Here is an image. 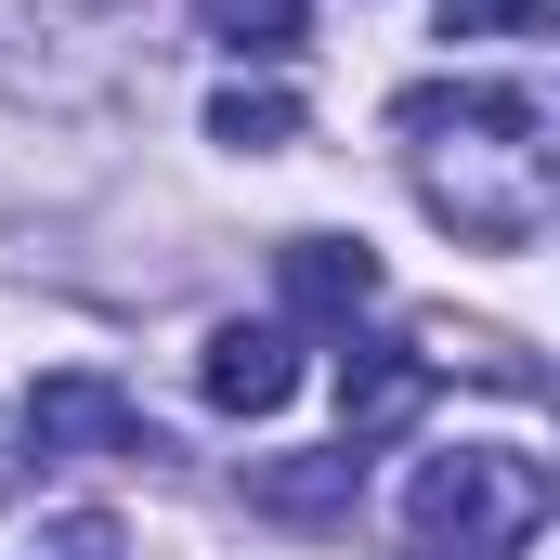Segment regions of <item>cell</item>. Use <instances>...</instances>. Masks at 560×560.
I'll return each mask as SVG.
<instances>
[{"label":"cell","instance_id":"4","mask_svg":"<svg viewBox=\"0 0 560 560\" xmlns=\"http://www.w3.org/2000/svg\"><path fill=\"white\" fill-rule=\"evenodd\" d=\"M430 352H392V339H352V365H339V443L365 456V443H405L418 430V405H430Z\"/></svg>","mask_w":560,"mask_h":560},{"label":"cell","instance_id":"8","mask_svg":"<svg viewBox=\"0 0 560 560\" xmlns=\"http://www.w3.org/2000/svg\"><path fill=\"white\" fill-rule=\"evenodd\" d=\"M196 26H209L222 52H261V66H275V52L313 39V0H196Z\"/></svg>","mask_w":560,"mask_h":560},{"label":"cell","instance_id":"1","mask_svg":"<svg viewBox=\"0 0 560 560\" xmlns=\"http://www.w3.org/2000/svg\"><path fill=\"white\" fill-rule=\"evenodd\" d=\"M392 131L418 143V196L430 222H456L469 248H535L560 209L548 170V105L522 79H430L392 105Z\"/></svg>","mask_w":560,"mask_h":560},{"label":"cell","instance_id":"5","mask_svg":"<svg viewBox=\"0 0 560 560\" xmlns=\"http://www.w3.org/2000/svg\"><path fill=\"white\" fill-rule=\"evenodd\" d=\"M196 392H209L222 418H275L287 392H300V339H287V326H209Z\"/></svg>","mask_w":560,"mask_h":560},{"label":"cell","instance_id":"6","mask_svg":"<svg viewBox=\"0 0 560 560\" xmlns=\"http://www.w3.org/2000/svg\"><path fill=\"white\" fill-rule=\"evenodd\" d=\"M275 287H287V313L352 326V313L378 300V248H352V235H287V248H275Z\"/></svg>","mask_w":560,"mask_h":560},{"label":"cell","instance_id":"3","mask_svg":"<svg viewBox=\"0 0 560 560\" xmlns=\"http://www.w3.org/2000/svg\"><path fill=\"white\" fill-rule=\"evenodd\" d=\"M26 443L39 456H156V430H143V405L118 392V378H92V365H66V378H39L26 392Z\"/></svg>","mask_w":560,"mask_h":560},{"label":"cell","instance_id":"11","mask_svg":"<svg viewBox=\"0 0 560 560\" xmlns=\"http://www.w3.org/2000/svg\"><path fill=\"white\" fill-rule=\"evenodd\" d=\"M26 560H118V522H105V509H79V522H52Z\"/></svg>","mask_w":560,"mask_h":560},{"label":"cell","instance_id":"2","mask_svg":"<svg viewBox=\"0 0 560 560\" xmlns=\"http://www.w3.org/2000/svg\"><path fill=\"white\" fill-rule=\"evenodd\" d=\"M405 522H418V548H405V560H509V548H535V522H548V456H522V443L418 456Z\"/></svg>","mask_w":560,"mask_h":560},{"label":"cell","instance_id":"9","mask_svg":"<svg viewBox=\"0 0 560 560\" xmlns=\"http://www.w3.org/2000/svg\"><path fill=\"white\" fill-rule=\"evenodd\" d=\"M209 143H235V156L300 143V92H222V105H209Z\"/></svg>","mask_w":560,"mask_h":560},{"label":"cell","instance_id":"10","mask_svg":"<svg viewBox=\"0 0 560 560\" xmlns=\"http://www.w3.org/2000/svg\"><path fill=\"white\" fill-rule=\"evenodd\" d=\"M548 0H443V39H535Z\"/></svg>","mask_w":560,"mask_h":560},{"label":"cell","instance_id":"7","mask_svg":"<svg viewBox=\"0 0 560 560\" xmlns=\"http://www.w3.org/2000/svg\"><path fill=\"white\" fill-rule=\"evenodd\" d=\"M248 495L287 509V522H326V509H352V495H365V456L339 443V456H313V469H248Z\"/></svg>","mask_w":560,"mask_h":560}]
</instances>
